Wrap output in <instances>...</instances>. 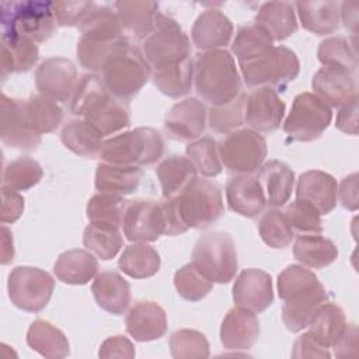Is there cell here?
<instances>
[{
  "label": "cell",
  "instance_id": "6da1fadb",
  "mask_svg": "<svg viewBox=\"0 0 359 359\" xmlns=\"http://www.w3.org/2000/svg\"><path fill=\"white\" fill-rule=\"evenodd\" d=\"M70 111L91 122L102 136L114 135L130 125L125 101L114 97L95 73L84 74L76 84L70 98Z\"/></svg>",
  "mask_w": 359,
  "mask_h": 359
},
{
  "label": "cell",
  "instance_id": "7a4b0ae2",
  "mask_svg": "<svg viewBox=\"0 0 359 359\" xmlns=\"http://www.w3.org/2000/svg\"><path fill=\"white\" fill-rule=\"evenodd\" d=\"M194 79L198 95L212 107L224 105L241 93V79L234 57L226 49L199 53L194 65Z\"/></svg>",
  "mask_w": 359,
  "mask_h": 359
},
{
  "label": "cell",
  "instance_id": "3957f363",
  "mask_svg": "<svg viewBox=\"0 0 359 359\" xmlns=\"http://www.w3.org/2000/svg\"><path fill=\"white\" fill-rule=\"evenodd\" d=\"M151 73L143 52L123 39L104 62L101 79L114 97L128 101L143 88Z\"/></svg>",
  "mask_w": 359,
  "mask_h": 359
},
{
  "label": "cell",
  "instance_id": "277c9868",
  "mask_svg": "<svg viewBox=\"0 0 359 359\" xmlns=\"http://www.w3.org/2000/svg\"><path fill=\"white\" fill-rule=\"evenodd\" d=\"M1 34H14L34 42L48 41L57 25L53 1H1Z\"/></svg>",
  "mask_w": 359,
  "mask_h": 359
},
{
  "label": "cell",
  "instance_id": "5b68a950",
  "mask_svg": "<svg viewBox=\"0 0 359 359\" xmlns=\"http://www.w3.org/2000/svg\"><path fill=\"white\" fill-rule=\"evenodd\" d=\"M164 151V140L153 128H136L104 142L98 157L118 165H150Z\"/></svg>",
  "mask_w": 359,
  "mask_h": 359
},
{
  "label": "cell",
  "instance_id": "8992f818",
  "mask_svg": "<svg viewBox=\"0 0 359 359\" xmlns=\"http://www.w3.org/2000/svg\"><path fill=\"white\" fill-rule=\"evenodd\" d=\"M171 199L181 222L188 229H208L224 213L222 191L209 180L195 178L178 196Z\"/></svg>",
  "mask_w": 359,
  "mask_h": 359
},
{
  "label": "cell",
  "instance_id": "52a82bcc",
  "mask_svg": "<svg viewBox=\"0 0 359 359\" xmlns=\"http://www.w3.org/2000/svg\"><path fill=\"white\" fill-rule=\"evenodd\" d=\"M194 266L213 283H229L238 268L233 238L224 231L201 236L192 250Z\"/></svg>",
  "mask_w": 359,
  "mask_h": 359
},
{
  "label": "cell",
  "instance_id": "ba28073f",
  "mask_svg": "<svg viewBox=\"0 0 359 359\" xmlns=\"http://www.w3.org/2000/svg\"><path fill=\"white\" fill-rule=\"evenodd\" d=\"M191 42L180 24L161 13L153 32L143 41V55L153 70L180 63L189 56Z\"/></svg>",
  "mask_w": 359,
  "mask_h": 359
},
{
  "label": "cell",
  "instance_id": "9c48e42d",
  "mask_svg": "<svg viewBox=\"0 0 359 359\" xmlns=\"http://www.w3.org/2000/svg\"><path fill=\"white\" fill-rule=\"evenodd\" d=\"M248 87L285 86L293 81L300 72L299 57L286 46H272L261 56L238 63Z\"/></svg>",
  "mask_w": 359,
  "mask_h": 359
},
{
  "label": "cell",
  "instance_id": "30bf717a",
  "mask_svg": "<svg viewBox=\"0 0 359 359\" xmlns=\"http://www.w3.org/2000/svg\"><path fill=\"white\" fill-rule=\"evenodd\" d=\"M331 108L316 94L302 93L294 97L292 109L283 122V130L293 140L313 142L328 128Z\"/></svg>",
  "mask_w": 359,
  "mask_h": 359
},
{
  "label": "cell",
  "instance_id": "8fae6325",
  "mask_svg": "<svg viewBox=\"0 0 359 359\" xmlns=\"http://www.w3.org/2000/svg\"><path fill=\"white\" fill-rule=\"evenodd\" d=\"M220 161L229 171L250 174L257 171L266 157V142L259 132L240 129L227 133L217 144Z\"/></svg>",
  "mask_w": 359,
  "mask_h": 359
},
{
  "label": "cell",
  "instance_id": "7c38bea8",
  "mask_svg": "<svg viewBox=\"0 0 359 359\" xmlns=\"http://www.w3.org/2000/svg\"><path fill=\"white\" fill-rule=\"evenodd\" d=\"M7 289L8 297L15 307L38 313L49 303L55 280L46 271L39 268L15 266L8 275Z\"/></svg>",
  "mask_w": 359,
  "mask_h": 359
},
{
  "label": "cell",
  "instance_id": "4fadbf2b",
  "mask_svg": "<svg viewBox=\"0 0 359 359\" xmlns=\"http://www.w3.org/2000/svg\"><path fill=\"white\" fill-rule=\"evenodd\" d=\"M122 229L126 238L135 243H150L163 234L167 236L168 219L164 201H129L123 212Z\"/></svg>",
  "mask_w": 359,
  "mask_h": 359
},
{
  "label": "cell",
  "instance_id": "5bb4252c",
  "mask_svg": "<svg viewBox=\"0 0 359 359\" xmlns=\"http://www.w3.org/2000/svg\"><path fill=\"white\" fill-rule=\"evenodd\" d=\"M0 137L4 144L14 149L35 150L38 147L41 143V135H38L29 125L25 112V101L1 94Z\"/></svg>",
  "mask_w": 359,
  "mask_h": 359
},
{
  "label": "cell",
  "instance_id": "9a60e30c",
  "mask_svg": "<svg viewBox=\"0 0 359 359\" xmlns=\"http://www.w3.org/2000/svg\"><path fill=\"white\" fill-rule=\"evenodd\" d=\"M77 70L66 57H48L35 72V84L39 94L59 102L70 98L76 88Z\"/></svg>",
  "mask_w": 359,
  "mask_h": 359
},
{
  "label": "cell",
  "instance_id": "2e32d148",
  "mask_svg": "<svg viewBox=\"0 0 359 359\" xmlns=\"http://www.w3.org/2000/svg\"><path fill=\"white\" fill-rule=\"evenodd\" d=\"M285 102L271 87H258L245 95L244 121L255 132H272L280 126Z\"/></svg>",
  "mask_w": 359,
  "mask_h": 359
},
{
  "label": "cell",
  "instance_id": "e0dca14e",
  "mask_svg": "<svg viewBox=\"0 0 359 359\" xmlns=\"http://www.w3.org/2000/svg\"><path fill=\"white\" fill-rule=\"evenodd\" d=\"M206 107L198 98H187L171 107L164 119V128L170 137L188 142L199 137L206 125Z\"/></svg>",
  "mask_w": 359,
  "mask_h": 359
},
{
  "label": "cell",
  "instance_id": "ac0fdd59",
  "mask_svg": "<svg viewBox=\"0 0 359 359\" xmlns=\"http://www.w3.org/2000/svg\"><path fill=\"white\" fill-rule=\"evenodd\" d=\"M233 300L236 306L254 313L266 310L273 302L272 278L262 269H244L233 286Z\"/></svg>",
  "mask_w": 359,
  "mask_h": 359
},
{
  "label": "cell",
  "instance_id": "d6986e66",
  "mask_svg": "<svg viewBox=\"0 0 359 359\" xmlns=\"http://www.w3.org/2000/svg\"><path fill=\"white\" fill-rule=\"evenodd\" d=\"M259 321L254 311L244 307L231 309L220 327L222 345L229 351L250 349L258 339Z\"/></svg>",
  "mask_w": 359,
  "mask_h": 359
},
{
  "label": "cell",
  "instance_id": "ffe728a7",
  "mask_svg": "<svg viewBox=\"0 0 359 359\" xmlns=\"http://www.w3.org/2000/svg\"><path fill=\"white\" fill-rule=\"evenodd\" d=\"M338 185L332 175L310 170L299 177L296 188V199L310 203L320 215H328L337 205Z\"/></svg>",
  "mask_w": 359,
  "mask_h": 359
},
{
  "label": "cell",
  "instance_id": "44dd1931",
  "mask_svg": "<svg viewBox=\"0 0 359 359\" xmlns=\"http://www.w3.org/2000/svg\"><path fill=\"white\" fill-rule=\"evenodd\" d=\"M226 199L229 208L244 217H257L266 205L261 182L248 174H240L229 180Z\"/></svg>",
  "mask_w": 359,
  "mask_h": 359
},
{
  "label": "cell",
  "instance_id": "7402d4cb",
  "mask_svg": "<svg viewBox=\"0 0 359 359\" xmlns=\"http://www.w3.org/2000/svg\"><path fill=\"white\" fill-rule=\"evenodd\" d=\"M126 331L139 341L147 342L161 338L167 331V316L154 302H137L126 314Z\"/></svg>",
  "mask_w": 359,
  "mask_h": 359
},
{
  "label": "cell",
  "instance_id": "603a6c76",
  "mask_svg": "<svg viewBox=\"0 0 359 359\" xmlns=\"http://www.w3.org/2000/svg\"><path fill=\"white\" fill-rule=\"evenodd\" d=\"M311 87L328 107H341L356 93V83L352 72L324 66L316 72Z\"/></svg>",
  "mask_w": 359,
  "mask_h": 359
},
{
  "label": "cell",
  "instance_id": "cb8c5ba5",
  "mask_svg": "<svg viewBox=\"0 0 359 359\" xmlns=\"http://www.w3.org/2000/svg\"><path fill=\"white\" fill-rule=\"evenodd\" d=\"M114 7L123 34L132 39L144 41L153 32L158 14V4L156 1H116Z\"/></svg>",
  "mask_w": 359,
  "mask_h": 359
},
{
  "label": "cell",
  "instance_id": "d4e9b609",
  "mask_svg": "<svg viewBox=\"0 0 359 359\" xmlns=\"http://www.w3.org/2000/svg\"><path fill=\"white\" fill-rule=\"evenodd\" d=\"M233 35L230 18L220 10H206L195 20L192 27V42L199 49L213 50L229 45Z\"/></svg>",
  "mask_w": 359,
  "mask_h": 359
},
{
  "label": "cell",
  "instance_id": "484cf974",
  "mask_svg": "<svg viewBox=\"0 0 359 359\" xmlns=\"http://www.w3.org/2000/svg\"><path fill=\"white\" fill-rule=\"evenodd\" d=\"M91 292L97 304L115 316L122 314L130 303V287L123 276L114 271L98 273L93 282Z\"/></svg>",
  "mask_w": 359,
  "mask_h": 359
},
{
  "label": "cell",
  "instance_id": "4316f807",
  "mask_svg": "<svg viewBox=\"0 0 359 359\" xmlns=\"http://www.w3.org/2000/svg\"><path fill=\"white\" fill-rule=\"evenodd\" d=\"M53 272L56 278L67 285H86L98 272V261L93 252L86 250H69L59 255Z\"/></svg>",
  "mask_w": 359,
  "mask_h": 359
},
{
  "label": "cell",
  "instance_id": "83f0119b",
  "mask_svg": "<svg viewBox=\"0 0 359 359\" xmlns=\"http://www.w3.org/2000/svg\"><path fill=\"white\" fill-rule=\"evenodd\" d=\"M258 170V181L266 191V202L272 208L283 206L293 191V170L279 160H271L262 164Z\"/></svg>",
  "mask_w": 359,
  "mask_h": 359
},
{
  "label": "cell",
  "instance_id": "f1b7e54d",
  "mask_svg": "<svg viewBox=\"0 0 359 359\" xmlns=\"http://www.w3.org/2000/svg\"><path fill=\"white\" fill-rule=\"evenodd\" d=\"M142 171L136 165H118L101 163L95 171V188L100 194L129 195L135 192L140 184Z\"/></svg>",
  "mask_w": 359,
  "mask_h": 359
},
{
  "label": "cell",
  "instance_id": "f546056e",
  "mask_svg": "<svg viewBox=\"0 0 359 359\" xmlns=\"http://www.w3.org/2000/svg\"><path fill=\"white\" fill-rule=\"evenodd\" d=\"M38 60V46L34 41L14 34H1V77L28 72Z\"/></svg>",
  "mask_w": 359,
  "mask_h": 359
},
{
  "label": "cell",
  "instance_id": "4dcf8cb0",
  "mask_svg": "<svg viewBox=\"0 0 359 359\" xmlns=\"http://www.w3.org/2000/svg\"><path fill=\"white\" fill-rule=\"evenodd\" d=\"M297 14L304 29L316 34H332L339 27V1H299Z\"/></svg>",
  "mask_w": 359,
  "mask_h": 359
},
{
  "label": "cell",
  "instance_id": "1f68e13d",
  "mask_svg": "<svg viewBox=\"0 0 359 359\" xmlns=\"http://www.w3.org/2000/svg\"><path fill=\"white\" fill-rule=\"evenodd\" d=\"M255 24L262 27L273 41H283L297 31L294 8L287 1L264 3L255 17Z\"/></svg>",
  "mask_w": 359,
  "mask_h": 359
},
{
  "label": "cell",
  "instance_id": "d6a6232c",
  "mask_svg": "<svg viewBox=\"0 0 359 359\" xmlns=\"http://www.w3.org/2000/svg\"><path fill=\"white\" fill-rule=\"evenodd\" d=\"M81 36L95 42H116L125 39L115 10L107 6H95L79 24ZM128 39V38H126Z\"/></svg>",
  "mask_w": 359,
  "mask_h": 359
},
{
  "label": "cell",
  "instance_id": "836d02e7",
  "mask_svg": "<svg viewBox=\"0 0 359 359\" xmlns=\"http://www.w3.org/2000/svg\"><path fill=\"white\" fill-rule=\"evenodd\" d=\"M156 172L164 199L178 196L196 178V168L192 161L188 157L178 154L164 158L158 164Z\"/></svg>",
  "mask_w": 359,
  "mask_h": 359
},
{
  "label": "cell",
  "instance_id": "e575fe53",
  "mask_svg": "<svg viewBox=\"0 0 359 359\" xmlns=\"http://www.w3.org/2000/svg\"><path fill=\"white\" fill-rule=\"evenodd\" d=\"M327 299L328 294L323 286L317 290L285 300L282 309V320L286 328L292 332H299L309 327L317 309L325 303Z\"/></svg>",
  "mask_w": 359,
  "mask_h": 359
},
{
  "label": "cell",
  "instance_id": "d590c367",
  "mask_svg": "<svg viewBox=\"0 0 359 359\" xmlns=\"http://www.w3.org/2000/svg\"><path fill=\"white\" fill-rule=\"evenodd\" d=\"M102 133L87 119L67 122L60 133L63 144L73 153L83 157L98 156L104 144Z\"/></svg>",
  "mask_w": 359,
  "mask_h": 359
},
{
  "label": "cell",
  "instance_id": "8d00e7d4",
  "mask_svg": "<svg viewBox=\"0 0 359 359\" xmlns=\"http://www.w3.org/2000/svg\"><path fill=\"white\" fill-rule=\"evenodd\" d=\"M294 258L309 268H325L338 257L337 245L320 234H300L293 247Z\"/></svg>",
  "mask_w": 359,
  "mask_h": 359
},
{
  "label": "cell",
  "instance_id": "74e56055",
  "mask_svg": "<svg viewBox=\"0 0 359 359\" xmlns=\"http://www.w3.org/2000/svg\"><path fill=\"white\" fill-rule=\"evenodd\" d=\"M27 344L45 358L60 359L69 355V341L65 334L45 320H35L29 325Z\"/></svg>",
  "mask_w": 359,
  "mask_h": 359
},
{
  "label": "cell",
  "instance_id": "f35d334b",
  "mask_svg": "<svg viewBox=\"0 0 359 359\" xmlns=\"http://www.w3.org/2000/svg\"><path fill=\"white\" fill-rule=\"evenodd\" d=\"M160 255L147 243H135L125 247L118 261L119 269L130 278L144 279L156 275L160 269Z\"/></svg>",
  "mask_w": 359,
  "mask_h": 359
},
{
  "label": "cell",
  "instance_id": "ab89813d",
  "mask_svg": "<svg viewBox=\"0 0 359 359\" xmlns=\"http://www.w3.org/2000/svg\"><path fill=\"white\" fill-rule=\"evenodd\" d=\"M309 331L327 348H332L346 328L344 310L335 303H323L313 316Z\"/></svg>",
  "mask_w": 359,
  "mask_h": 359
},
{
  "label": "cell",
  "instance_id": "60d3db41",
  "mask_svg": "<svg viewBox=\"0 0 359 359\" xmlns=\"http://www.w3.org/2000/svg\"><path fill=\"white\" fill-rule=\"evenodd\" d=\"M151 79L154 86L164 94L172 98L182 97L188 94L192 87L194 79V62L191 57L163 67L153 70Z\"/></svg>",
  "mask_w": 359,
  "mask_h": 359
},
{
  "label": "cell",
  "instance_id": "b9f144b4",
  "mask_svg": "<svg viewBox=\"0 0 359 359\" xmlns=\"http://www.w3.org/2000/svg\"><path fill=\"white\" fill-rule=\"evenodd\" d=\"M84 247L98 258L112 259L123 245L119 227L90 223L83 233Z\"/></svg>",
  "mask_w": 359,
  "mask_h": 359
},
{
  "label": "cell",
  "instance_id": "7bdbcfd3",
  "mask_svg": "<svg viewBox=\"0 0 359 359\" xmlns=\"http://www.w3.org/2000/svg\"><path fill=\"white\" fill-rule=\"evenodd\" d=\"M273 46L269 34L257 24H248L238 28L231 49L238 63L248 62L268 52Z\"/></svg>",
  "mask_w": 359,
  "mask_h": 359
},
{
  "label": "cell",
  "instance_id": "ee69618b",
  "mask_svg": "<svg viewBox=\"0 0 359 359\" xmlns=\"http://www.w3.org/2000/svg\"><path fill=\"white\" fill-rule=\"evenodd\" d=\"M25 112L29 125L38 135L53 132L63 119L60 105L42 94L31 95L25 101Z\"/></svg>",
  "mask_w": 359,
  "mask_h": 359
},
{
  "label": "cell",
  "instance_id": "f6af8a7d",
  "mask_svg": "<svg viewBox=\"0 0 359 359\" xmlns=\"http://www.w3.org/2000/svg\"><path fill=\"white\" fill-rule=\"evenodd\" d=\"M355 43V39L351 42L345 36H330L324 39L318 46V60L324 66L345 69L355 73L358 67V53Z\"/></svg>",
  "mask_w": 359,
  "mask_h": 359
},
{
  "label": "cell",
  "instance_id": "bcb514c9",
  "mask_svg": "<svg viewBox=\"0 0 359 359\" xmlns=\"http://www.w3.org/2000/svg\"><path fill=\"white\" fill-rule=\"evenodd\" d=\"M323 287L318 278L302 265H289L278 276V293L282 300L313 292Z\"/></svg>",
  "mask_w": 359,
  "mask_h": 359
},
{
  "label": "cell",
  "instance_id": "7dc6e473",
  "mask_svg": "<svg viewBox=\"0 0 359 359\" xmlns=\"http://www.w3.org/2000/svg\"><path fill=\"white\" fill-rule=\"evenodd\" d=\"M128 202L129 201H125L123 196L97 194L87 203V217L90 223L121 227Z\"/></svg>",
  "mask_w": 359,
  "mask_h": 359
},
{
  "label": "cell",
  "instance_id": "c3c4849f",
  "mask_svg": "<svg viewBox=\"0 0 359 359\" xmlns=\"http://www.w3.org/2000/svg\"><path fill=\"white\" fill-rule=\"evenodd\" d=\"M43 175L38 161L29 157H18L10 161L3 172V185L14 191H27L36 185Z\"/></svg>",
  "mask_w": 359,
  "mask_h": 359
},
{
  "label": "cell",
  "instance_id": "681fc988",
  "mask_svg": "<svg viewBox=\"0 0 359 359\" xmlns=\"http://www.w3.org/2000/svg\"><path fill=\"white\" fill-rule=\"evenodd\" d=\"M258 231L262 241L272 248H285L294 237V230L287 223L283 212L275 208L261 216Z\"/></svg>",
  "mask_w": 359,
  "mask_h": 359
},
{
  "label": "cell",
  "instance_id": "f907efd6",
  "mask_svg": "<svg viewBox=\"0 0 359 359\" xmlns=\"http://www.w3.org/2000/svg\"><path fill=\"white\" fill-rule=\"evenodd\" d=\"M185 151L196 171H199L203 177L213 178L222 172V161L217 151V143L212 137L205 136L189 143Z\"/></svg>",
  "mask_w": 359,
  "mask_h": 359
},
{
  "label": "cell",
  "instance_id": "816d5d0a",
  "mask_svg": "<svg viewBox=\"0 0 359 359\" xmlns=\"http://www.w3.org/2000/svg\"><path fill=\"white\" fill-rule=\"evenodd\" d=\"M168 344L171 355L177 359H202L209 356V342L196 330H178L171 334Z\"/></svg>",
  "mask_w": 359,
  "mask_h": 359
},
{
  "label": "cell",
  "instance_id": "f5cc1de1",
  "mask_svg": "<svg viewBox=\"0 0 359 359\" xmlns=\"http://www.w3.org/2000/svg\"><path fill=\"white\" fill-rule=\"evenodd\" d=\"M174 285L178 294L188 302H199L213 287V282H210L206 276H203L194 264H187L181 266L174 275Z\"/></svg>",
  "mask_w": 359,
  "mask_h": 359
},
{
  "label": "cell",
  "instance_id": "db71d44e",
  "mask_svg": "<svg viewBox=\"0 0 359 359\" xmlns=\"http://www.w3.org/2000/svg\"><path fill=\"white\" fill-rule=\"evenodd\" d=\"M245 95L240 94L236 100L209 109V126L217 133H230L244 122Z\"/></svg>",
  "mask_w": 359,
  "mask_h": 359
},
{
  "label": "cell",
  "instance_id": "11a10c76",
  "mask_svg": "<svg viewBox=\"0 0 359 359\" xmlns=\"http://www.w3.org/2000/svg\"><path fill=\"white\" fill-rule=\"evenodd\" d=\"M283 215L293 230H299L302 233H320L323 230L320 213L310 203L302 199L290 202L285 208Z\"/></svg>",
  "mask_w": 359,
  "mask_h": 359
},
{
  "label": "cell",
  "instance_id": "9f6ffc18",
  "mask_svg": "<svg viewBox=\"0 0 359 359\" xmlns=\"http://www.w3.org/2000/svg\"><path fill=\"white\" fill-rule=\"evenodd\" d=\"M126 39V38H125ZM95 42L90 41L84 36L79 39L77 43V57L83 67L91 70V72H101L104 62L109 56V53L122 42Z\"/></svg>",
  "mask_w": 359,
  "mask_h": 359
},
{
  "label": "cell",
  "instance_id": "6f0895ef",
  "mask_svg": "<svg viewBox=\"0 0 359 359\" xmlns=\"http://www.w3.org/2000/svg\"><path fill=\"white\" fill-rule=\"evenodd\" d=\"M93 7L94 3L91 1H53V13L62 27H79Z\"/></svg>",
  "mask_w": 359,
  "mask_h": 359
},
{
  "label": "cell",
  "instance_id": "680465c9",
  "mask_svg": "<svg viewBox=\"0 0 359 359\" xmlns=\"http://www.w3.org/2000/svg\"><path fill=\"white\" fill-rule=\"evenodd\" d=\"M331 353L325 345H323L310 331L304 332L300 335L292 351V358H314V359H323V358H330Z\"/></svg>",
  "mask_w": 359,
  "mask_h": 359
},
{
  "label": "cell",
  "instance_id": "91938a15",
  "mask_svg": "<svg viewBox=\"0 0 359 359\" xmlns=\"http://www.w3.org/2000/svg\"><path fill=\"white\" fill-rule=\"evenodd\" d=\"M335 126L346 135H358V94L355 93L341 107L337 115Z\"/></svg>",
  "mask_w": 359,
  "mask_h": 359
},
{
  "label": "cell",
  "instance_id": "94428289",
  "mask_svg": "<svg viewBox=\"0 0 359 359\" xmlns=\"http://www.w3.org/2000/svg\"><path fill=\"white\" fill-rule=\"evenodd\" d=\"M1 223L17 222L24 210V198L14 189L1 187Z\"/></svg>",
  "mask_w": 359,
  "mask_h": 359
},
{
  "label": "cell",
  "instance_id": "6125c7cd",
  "mask_svg": "<svg viewBox=\"0 0 359 359\" xmlns=\"http://www.w3.org/2000/svg\"><path fill=\"white\" fill-rule=\"evenodd\" d=\"M100 358H133L135 348L132 342L123 335L107 338L100 348Z\"/></svg>",
  "mask_w": 359,
  "mask_h": 359
},
{
  "label": "cell",
  "instance_id": "be15d7a7",
  "mask_svg": "<svg viewBox=\"0 0 359 359\" xmlns=\"http://www.w3.org/2000/svg\"><path fill=\"white\" fill-rule=\"evenodd\" d=\"M337 358L358 356V328L355 324H346L345 331L332 346Z\"/></svg>",
  "mask_w": 359,
  "mask_h": 359
},
{
  "label": "cell",
  "instance_id": "e7e4bbea",
  "mask_svg": "<svg viewBox=\"0 0 359 359\" xmlns=\"http://www.w3.org/2000/svg\"><path fill=\"white\" fill-rule=\"evenodd\" d=\"M339 199L344 208L349 210L358 209V174L345 177L339 185Z\"/></svg>",
  "mask_w": 359,
  "mask_h": 359
},
{
  "label": "cell",
  "instance_id": "03108f58",
  "mask_svg": "<svg viewBox=\"0 0 359 359\" xmlns=\"http://www.w3.org/2000/svg\"><path fill=\"white\" fill-rule=\"evenodd\" d=\"M339 18L342 20L346 29L352 31L353 36L356 35L358 29V4L356 3H341L339 8Z\"/></svg>",
  "mask_w": 359,
  "mask_h": 359
},
{
  "label": "cell",
  "instance_id": "003e7915",
  "mask_svg": "<svg viewBox=\"0 0 359 359\" xmlns=\"http://www.w3.org/2000/svg\"><path fill=\"white\" fill-rule=\"evenodd\" d=\"M14 259V243L11 231L3 224L1 226V264L7 265Z\"/></svg>",
  "mask_w": 359,
  "mask_h": 359
}]
</instances>
